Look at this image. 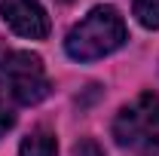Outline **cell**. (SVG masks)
Instances as JSON below:
<instances>
[{
  "instance_id": "6da1fadb",
  "label": "cell",
  "mask_w": 159,
  "mask_h": 156,
  "mask_svg": "<svg viewBox=\"0 0 159 156\" xmlns=\"http://www.w3.org/2000/svg\"><path fill=\"white\" fill-rule=\"evenodd\" d=\"M125 40H129V28H125L122 16L113 6H95L83 21L70 28L64 49L74 61H95L116 52Z\"/></svg>"
},
{
  "instance_id": "7a4b0ae2",
  "label": "cell",
  "mask_w": 159,
  "mask_h": 156,
  "mask_svg": "<svg viewBox=\"0 0 159 156\" xmlns=\"http://www.w3.org/2000/svg\"><path fill=\"white\" fill-rule=\"evenodd\" d=\"M0 86L19 104H40L52 92V83L46 77V67H43L40 55L25 52V49L6 52L0 58Z\"/></svg>"
},
{
  "instance_id": "3957f363",
  "label": "cell",
  "mask_w": 159,
  "mask_h": 156,
  "mask_svg": "<svg viewBox=\"0 0 159 156\" xmlns=\"http://www.w3.org/2000/svg\"><path fill=\"white\" fill-rule=\"evenodd\" d=\"M113 138L122 147H150L159 144V95L141 92L113 119Z\"/></svg>"
},
{
  "instance_id": "277c9868",
  "label": "cell",
  "mask_w": 159,
  "mask_h": 156,
  "mask_svg": "<svg viewBox=\"0 0 159 156\" xmlns=\"http://www.w3.org/2000/svg\"><path fill=\"white\" fill-rule=\"evenodd\" d=\"M3 21L28 40H43L49 34V16L40 6V0H0Z\"/></svg>"
},
{
  "instance_id": "5b68a950",
  "label": "cell",
  "mask_w": 159,
  "mask_h": 156,
  "mask_svg": "<svg viewBox=\"0 0 159 156\" xmlns=\"http://www.w3.org/2000/svg\"><path fill=\"white\" fill-rule=\"evenodd\" d=\"M19 156H58V141L49 129H34L31 135L21 138Z\"/></svg>"
},
{
  "instance_id": "8992f818",
  "label": "cell",
  "mask_w": 159,
  "mask_h": 156,
  "mask_svg": "<svg viewBox=\"0 0 159 156\" xmlns=\"http://www.w3.org/2000/svg\"><path fill=\"white\" fill-rule=\"evenodd\" d=\"M135 19L144 28L159 31V0H135Z\"/></svg>"
},
{
  "instance_id": "52a82bcc",
  "label": "cell",
  "mask_w": 159,
  "mask_h": 156,
  "mask_svg": "<svg viewBox=\"0 0 159 156\" xmlns=\"http://www.w3.org/2000/svg\"><path fill=\"white\" fill-rule=\"evenodd\" d=\"M74 156H104V150H101L95 141H80L77 147H74Z\"/></svg>"
},
{
  "instance_id": "ba28073f",
  "label": "cell",
  "mask_w": 159,
  "mask_h": 156,
  "mask_svg": "<svg viewBox=\"0 0 159 156\" xmlns=\"http://www.w3.org/2000/svg\"><path fill=\"white\" fill-rule=\"evenodd\" d=\"M12 122H16V117H12V110L0 101V135H6L9 129H12Z\"/></svg>"
},
{
  "instance_id": "9c48e42d",
  "label": "cell",
  "mask_w": 159,
  "mask_h": 156,
  "mask_svg": "<svg viewBox=\"0 0 159 156\" xmlns=\"http://www.w3.org/2000/svg\"><path fill=\"white\" fill-rule=\"evenodd\" d=\"M58 3H74V0H58Z\"/></svg>"
},
{
  "instance_id": "30bf717a",
  "label": "cell",
  "mask_w": 159,
  "mask_h": 156,
  "mask_svg": "<svg viewBox=\"0 0 159 156\" xmlns=\"http://www.w3.org/2000/svg\"><path fill=\"white\" fill-rule=\"evenodd\" d=\"M147 156H159V150H156V153H147Z\"/></svg>"
}]
</instances>
